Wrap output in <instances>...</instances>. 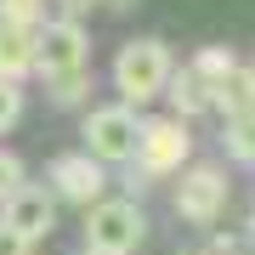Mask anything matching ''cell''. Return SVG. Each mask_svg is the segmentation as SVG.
Masks as SVG:
<instances>
[{
  "label": "cell",
  "mask_w": 255,
  "mask_h": 255,
  "mask_svg": "<svg viewBox=\"0 0 255 255\" xmlns=\"http://www.w3.org/2000/svg\"><path fill=\"white\" fill-rule=\"evenodd\" d=\"M170 68H176V57H170V46L164 40H125L119 46V57H114V91L136 108V102H153V97H164V80H170Z\"/></svg>",
  "instance_id": "6da1fadb"
},
{
  "label": "cell",
  "mask_w": 255,
  "mask_h": 255,
  "mask_svg": "<svg viewBox=\"0 0 255 255\" xmlns=\"http://www.w3.org/2000/svg\"><path fill=\"white\" fill-rule=\"evenodd\" d=\"M147 238V216L136 199H97L85 204V250L102 255H130Z\"/></svg>",
  "instance_id": "7a4b0ae2"
},
{
  "label": "cell",
  "mask_w": 255,
  "mask_h": 255,
  "mask_svg": "<svg viewBox=\"0 0 255 255\" xmlns=\"http://www.w3.org/2000/svg\"><path fill=\"white\" fill-rule=\"evenodd\" d=\"M176 216L193 221V227H210V221H221V210L233 199V182L221 164H182V176H176Z\"/></svg>",
  "instance_id": "3957f363"
},
{
  "label": "cell",
  "mask_w": 255,
  "mask_h": 255,
  "mask_svg": "<svg viewBox=\"0 0 255 255\" xmlns=\"http://www.w3.org/2000/svg\"><path fill=\"white\" fill-rule=\"evenodd\" d=\"M187 159H193V130H187V119H176V114L142 119V136H136L130 164H142L147 176H176Z\"/></svg>",
  "instance_id": "277c9868"
},
{
  "label": "cell",
  "mask_w": 255,
  "mask_h": 255,
  "mask_svg": "<svg viewBox=\"0 0 255 255\" xmlns=\"http://www.w3.org/2000/svg\"><path fill=\"white\" fill-rule=\"evenodd\" d=\"M136 136H142V119L130 102H108V108L85 114V153L102 164H125L136 153Z\"/></svg>",
  "instance_id": "5b68a950"
},
{
  "label": "cell",
  "mask_w": 255,
  "mask_h": 255,
  "mask_svg": "<svg viewBox=\"0 0 255 255\" xmlns=\"http://www.w3.org/2000/svg\"><path fill=\"white\" fill-rule=\"evenodd\" d=\"M91 57V34L80 17H40L34 23V74H57V68H85Z\"/></svg>",
  "instance_id": "8992f818"
},
{
  "label": "cell",
  "mask_w": 255,
  "mask_h": 255,
  "mask_svg": "<svg viewBox=\"0 0 255 255\" xmlns=\"http://www.w3.org/2000/svg\"><path fill=\"white\" fill-rule=\"evenodd\" d=\"M0 221H6L11 233H23L28 244H40V238L57 227V193L40 187V182H17L0 199Z\"/></svg>",
  "instance_id": "52a82bcc"
},
{
  "label": "cell",
  "mask_w": 255,
  "mask_h": 255,
  "mask_svg": "<svg viewBox=\"0 0 255 255\" xmlns=\"http://www.w3.org/2000/svg\"><path fill=\"white\" fill-rule=\"evenodd\" d=\"M46 187L57 193V204H97L102 193H108V164L91 159V153H63V159H51V170H46Z\"/></svg>",
  "instance_id": "ba28073f"
},
{
  "label": "cell",
  "mask_w": 255,
  "mask_h": 255,
  "mask_svg": "<svg viewBox=\"0 0 255 255\" xmlns=\"http://www.w3.org/2000/svg\"><path fill=\"white\" fill-rule=\"evenodd\" d=\"M34 74V28L0 23V80H28Z\"/></svg>",
  "instance_id": "9c48e42d"
},
{
  "label": "cell",
  "mask_w": 255,
  "mask_h": 255,
  "mask_svg": "<svg viewBox=\"0 0 255 255\" xmlns=\"http://www.w3.org/2000/svg\"><path fill=\"white\" fill-rule=\"evenodd\" d=\"M164 97H170V114H176V119H199V114H210V85H204L193 68H170Z\"/></svg>",
  "instance_id": "30bf717a"
},
{
  "label": "cell",
  "mask_w": 255,
  "mask_h": 255,
  "mask_svg": "<svg viewBox=\"0 0 255 255\" xmlns=\"http://www.w3.org/2000/svg\"><path fill=\"white\" fill-rule=\"evenodd\" d=\"M210 108H221L227 119H233V114H255V80H250V68H244V63H238L227 80L210 85Z\"/></svg>",
  "instance_id": "8fae6325"
},
{
  "label": "cell",
  "mask_w": 255,
  "mask_h": 255,
  "mask_svg": "<svg viewBox=\"0 0 255 255\" xmlns=\"http://www.w3.org/2000/svg\"><path fill=\"white\" fill-rule=\"evenodd\" d=\"M46 80V97L57 108H80L85 97H91V63L85 68H57V74H40Z\"/></svg>",
  "instance_id": "7c38bea8"
},
{
  "label": "cell",
  "mask_w": 255,
  "mask_h": 255,
  "mask_svg": "<svg viewBox=\"0 0 255 255\" xmlns=\"http://www.w3.org/2000/svg\"><path fill=\"white\" fill-rule=\"evenodd\" d=\"M221 147H227L233 164H255V114H233L227 130H221Z\"/></svg>",
  "instance_id": "4fadbf2b"
},
{
  "label": "cell",
  "mask_w": 255,
  "mask_h": 255,
  "mask_svg": "<svg viewBox=\"0 0 255 255\" xmlns=\"http://www.w3.org/2000/svg\"><path fill=\"white\" fill-rule=\"evenodd\" d=\"M233 68H238V57H233L227 46H204L199 57H193V74H199L204 85H216V80H227Z\"/></svg>",
  "instance_id": "5bb4252c"
},
{
  "label": "cell",
  "mask_w": 255,
  "mask_h": 255,
  "mask_svg": "<svg viewBox=\"0 0 255 255\" xmlns=\"http://www.w3.org/2000/svg\"><path fill=\"white\" fill-rule=\"evenodd\" d=\"M40 17H46V0H0V23H23V28H34Z\"/></svg>",
  "instance_id": "9a60e30c"
},
{
  "label": "cell",
  "mask_w": 255,
  "mask_h": 255,
  "mask_svg": "<svg viewBox=\"0 0 255 255\" xmlns=\"http://www.w3.org/2000/svg\"><path fill=\"white\" fill-rule=\"evenodd\" d=\"M17 119H23V91H17V80H0V136H6Z\"/></svg>",
  "instance_id": "2e32d148"
},
{
  "label": "cell",
  "mask_w": 255,
  "mask_h": 255,
  "mask_svg": "<svg viewBox=\"0 0 255 255\" xmlns=\"http://www.w3.org/2000/svg\"><path fill=\"white\" fill-rule=\"evenodd\" d=\"M17 182H28V176H23V159H17V153H6V147H0V199H6V193L17 187Z\"/></svg>",
  "instance_id": "e0dca14e"
},
{
  "label": "cell",
  "mask_w": 255,
  "mask_h": 255,
  "mask_svg": "<svg viewBox=\"0 0 255 255\" xmlns=\"http://www.w3.org/2000/svg\"><path fill=\"white\" fill-rule=\"evenodd\" d=\"M0 255H34V244H28L23 233H11L6 221H0Z\"/></svg>",
  "instance_id": "ac0fdd59"
},
{
  "label": "cell",
  "mask_w": 255,
  "mask_h": 255,
  "mask_svg": "<svg viewBox=\"0 0 255 255\" xmlns=\"http://www.w3.org/2000/svg\"><path fill=\"white\" fill-rule=\"evenodd\" d=\"M108 0H57V17H80V11H102Z\"/></svg>",
  "instance_id": "d6986e66"
},
{
  "label": "cell",
  "mask_w": 255,
  "mask_h": 255,
  "mask_svg": "<svg viewBox=\"0 0 255 255\" xmlns=\"http://www.w3.org/2000/svg\"><path fill=\"white\" fill-rule=\"evenodd\" d=\"M238 250H244V244H238V238H227V233L210 238V255H238Z\"/></svg>",
  "instance_id": "ffe728a7"
},
{
  "label": "cell",
  "mask_w": 255,
  "mask_h": 255,
  "mask_svg": "<svg viewBox=\"0 0 255 255\" xmlns=\"http://www.w3.org/2000/svg\"><path fill=\"white\" fill-rule=\"evenodd\" d=\"M130 6H136V0H108L102 11H130Z\"/></svg>",
  "instance_id": "44dd1931"
},
{
  "label": "cell",
  "mask_w": 255,
  "mask_h": 255,
  "mask_svg": "<svg viewBox=\"0 0 255 255\" xmlns=\"http://www.w3.org/2000/svg\"><path fill=\"white\" fill-rule=\"evenodd\" d=\"M250 238H255V210H250Z\"/></svg>",
  "instance_id": "7402d4cb"
},
{
  "label": "cell",
  "mask_w": 255,
  "mask_h": 255,
  "mask_svg": "<svg viewBox=\"0 0 255 255\" xmlns=\"http://www.w3.org/2000/svg\"><path fill=\"white\" fill-rule=\"evenodd\" d=\"M187 255H210V250H187Z\"/></svg>",
  "instance_id": "603a6c76"
},
{
  "label": "cell",
  "mask_w": 255,
  "mask_h": 255,
  "mask_svg": "<svg viewBox=\"0 0 255 255\" xmlns=\"http://www.w3.org/2000/svg\"><path fill=\"white\" fill-rule=\"evenodd\" d=\"M80 255H102V250H80Z\"/></svg>",
  "instance_id": "cb8c5ba5"
},
{
  "label": "cell",
  "mask_w": 255,
  "mask_h": 255,
  "mask_svg": "<svg viewBox=\"0 0 255 255\" xmlns=\"http://www.w3.org/2000/svg\"><path fill=\"white\" fill-rule=\"evenodd\" d=\"M250 80H255V63H250Z\"/></svg>",
  "instance_id": "d4e9b609"
}]
</instances>
